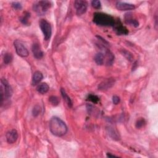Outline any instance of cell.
I'll list each match as a JSON object with an SVG mask.
<instances>
[{
  "mask_svg": "<svg viewBox=\"0 0 158 158\" xmlns=\"http://www.w3.org/2000/svg\"><path fill=\"white\" fill-rule=\"evenodd\" d=\"M49 130L56 137H62L66 134L67 127L64 122L57 117H53L49 121Z\"/></svg>",
  "mask_w": 158,
  "mask_h": 158,
  "instance_id": "obj_1",
  "label": "cell"
},
{
  "mask_svg": "<svg viewBox=\"0 0 158 158\" xmlns=\"http://www.w3.org/2000/svg\"><path fill=\"white\" fill-rule=\"evenodd\" d=\"M93 22L100 26L114 27L116 21L112 16L103 12H95L93 16Z\"/></svg>",
  "mask_w": 158,
  "mask_h": 158,
  "instance_id": "obj_2",
  "label": "cell"
},
{
  "mask_svg": "<svg viewBox=\"0 0 158 158\" xmlns=\"http://www.w3.org/2000/svg\"><path fill=\"white\" fill-rule=\"evenodd\" d=\"M1 106H2L4 99L11 98L13 92L8 82L5 79H1Z\"/></svg>",
  "mask_w": 158,
  "mask_h": 158,
  "instance_id": "obj_3",
  "label": "cell"
},
{
  "mask_svg": "<svg viewBox=\"0 0 158 158\" xmlns=\"http://www.w3.org/2000/svg\"><path fill=\"white\" fill-rule=\"evenodd\" d=\"M51 3L49 1H40L35 3L33 6V9L36 13L40 16L45 14L51 7Z\"/></svg>",
  "mask_w": 158,
  "mask_h": 158,
  "instance_id": "obj_4",
  "label": "cell"
},
{
  "mask_svg": "<svg viewBox=\"0 0 158 158\" xmlns=\"http://www.w3.org/2000/svg\"><path fill=\"white\" fill-rule=\"evenodd\" d=\"M40 27L44 35V39L48 41L51 37L52 29L50 24L45 19H41L40 22Z\"/></svg>",
  "mask_w": 158,
  "mask_h": 158,
  "instance_id": "obj_5",
  "label": "cell"
},
{
  "mask_svg": "<svg viewBox=\"0 0 158 158\" xmlns=\"http://www.w3.org/2000/svg\"><path fill=\"white\" fill-rule=\"evenodd\" d=\"M14 45L17 54L22 58H26L29 56V51L24 44L19 40H16L14 42Z\"/></svg>",
  "mask_w": 158,
  "mask_h": 158,
  "instance_id": "obj_6",
  "label": "cell"
},
{
  "mask_svg": "<svg viewBox=\"0 0 158 158\" xmlns=\"http://www.w3.org/2000/svg\"><path fill=\"white\" fill-rule=\"evenodd\" d=\"M88 4L85 1L77 0L74 2V7L76 9V13L78 16L85 14L87 10Z\"/></svg>",
  "mask_w": 158,
  "mask_h": 158,
  "instance_id": "obj_7",
  "label": "cell"
},
{
  "mask_svg": "<svg viewBox=\"0 0 158 158\" xmlns=\"http://www.w3.org/2000/svg\"><path fill=\"white\" fill-rule=\"evenodd\" d=\"M114 84H115L114 79L112 78L106 79L99 84L98 90L101 91H106L110 89L111 88H112L114 86Z\"/></svg>",
  "mask_w": 158,
  "mask_h": 158,
  "instance_id": "obj_8",
  "label": "cell"
},
{
  "mask_svg": "<svg viewBox=\"0 0 158 158\" xmlns=\"http://www.w3.org/2000/svg\"><path fill=\"white\" fill-rule=\"evenodd\" d=\"M114 29L116 33L119 35H126L129 34V31L125 27H124L122 23L119 21H116Z\"/></svg>",
  "mask_w": 158,
  "mask_h": 158,
  "instance_id": "obj_9",
  "label": "cell"
},
{
  "mask_svg": "<svg viewBox=\"0 0 158 158\" xmlns=\"http://www.w3.org/2000/svg\"><path fill=\"white\" fill-rule=\"evenodd\" d=\"M6 137L8 143L13 144L17 140L19 135L16 130L12 129L7 132V134L6 135Z\"/></svg>",
  "mask_w": 158,
  "mask_h": 158,
  "instance_id": "obj_10",
  "label": "cell"
},
{
  "mask_svg": "<svg viewBox=\"0 0 158 158\" xmlns=\"http://www.w3.org/2000/svg\"><path fill=\"white\" fill-rule=\"evenodd\" d=\"M116 8L119 10V11H130L133 10L135 8V6L134 4H130V3H127L125 2H121V1H118L116 3Z\"/></svg>",
  "mask_w": 158,
  "mask_h": 158,
  "instance_id": "obj_11",
  "label": "cell"
},
{
  "mask_svg": "<svg viewBox=\"0 0 158 158\" xmlns=\"http://www.w3.org/2000/svg\"><path fill=\"white\" fill-rule=\"evenodd\" d=\"M31 51H32L35 58L38 59L42 58V57L43 56V53L39 43H35L33 44L32 48H31Z\"/></svg>",
  "mask_w": 158,
  "mask_h": 158,
  "instance_id": "obj_12",
  "label": "cell"
},
{
  "mask_svg": "<svg viewBox=\"0 0 158 158\" xmlns=\"http://www.w3.org/2000/svg\"><path fill=\"white\" fill-rule=\"evenodd\" d=\"M125 22L130 26H134V27H138L139 26L138 21L132 17V14H127L125 16Z\"/></svg>",
  "mask_w": 158,
  "mask_h": 158,
  "instance_id": "obj_13",
  "label": "cell"
},
{
  "mask_svg": "<svg viewBox=\"0 0 158 158\" xmlns=\"http://www.w3.org/2000/svg\"><path fill=\"white\" fill-rule=\"evenodd\" d=\"M43 75L42 73L40 71H36L34 72L33 75L31 84H32L34 86L40 83V82L43 80Z\"/></svg>",
  "mask_w": 158,
  "mask_h": 158,
  "instance_id": "obj_14",
  "label": "cell"
},
{
  "mask_svg": "<svg viewBox=\"0 0 158 158\" xmlns=\"http://www.w3.org/2000/svg\"><path fill=\"white\" fill-rule=\"evenodd\" d=\"M49 87L46 83H42L36 88V90L38 91V92L42 94L46 93L49 91Z\"/></svg>",
  "mask_w": 158,
  "mask_h": 158,
  "instance_id": "obj_15",
  "label": "cell"
},
{
  "mask_svg": "<svg viewBox=\"0 0 158 158\" xmlns=\"http://www.w3.org/2000/svg\"><path fill=\"white\" fill-rule=\"evenodd\" d=\"M107 132L108 133V135L113 139V140H119L120 139V137L118 133L112 127H107Z\"/></svg>",
  "mask_w": 158,
  "mask_h": 158,
  "instance_id": "obj_16",
  "label": "cell"
},
{
  "mask_svg": "<svg viewBox=\"0 0 158 158\" xmlns=\"http://www.w3.org/2000/svg\"><path fill=\"white\" fill-rule=\"evenodd\" d=\"M106 64L107 66H111L114 61V56L107 49L106 51Z\"/></svg>",
  "mask_w": 158,
  "mask_h": 158,
  "instance_id": "obj_17",
  "label": "cell"
},
{
  "mask_svg": "<svg viewBox=\"0 0 158 158\" xmlns=\"http://www.w3.org/2000/svg\"><path fill=\"white\" fill-rule=\"evenodd\" d=\"M61 93L62 94V97L63 98V99H64V100L66 102V103H67V104L70 107H71L72 106V101L70 98V97H69L68 95H67V94L66 93L65 90L64 89V88H61Z\"/></svg>",
  "mask_w": 158,
  "mask_h": 158,
  "instance_id": "obj_18",
  "label": "cell"
},
{
  "mask_svg": "<svg viewBox=\"0 0 158 158\" xmlns=\"http://www.w3.org/2000/svg\"><path fill=\"white\" fill-rule=\"evenodd\" d=\"M94 61L98 65L102 66L103 64L104 61V55L102 53H97L94 56Z\"/></svg>",
  "mask_w": 158,
  "mask_h": 158,
  "instance_id": "obj_19",
  "label": "cell"
},
{
  "mask_svg": "<svg viewBox=\"0 0 158 158\" xmlns=\"http://www.w3.org/2000/svg\"><path fill=\"white\" fill-rule=\"evenodd\" d=\"M30 17V14H29V12H26L20 19L21 22L24 24V25H28L29 24V19Z\"/></svg>",
  "mask_w": 158,
  "mask_h": 158,
  "instance_id": "obj_20",
  "label": "cell"
},
{
  "mask_svg": "<svg viewBox=\"0 0 158 158\" xmlns=\"http://www.w3.org/2000/svg\"><path fill=\"white\" fill-rule=\"evenodd\" d=\"M12 59H13V56H12L11 53H6L4 55L3 60H4V62L6 64H9V63H11L12 62Z\"/></svg>",
  "mask_w": 158,
  "mask_h": 158,
  "instance_id": "obj_21",
  "label": "cell"
},
{
  "mask_svg": "<svg viewBox=\"0 0 158 158\" xmlns=\"http://www.w3.org/2000/svg\"><path fill=\"white\" fill-rule=\"evenodd\" d=\"M121 53L122 54L123 56H124L127 59V60L130 61H132L133 59H134V56H133L132 54L131 53H130L129 51H127V50L125 49H122L121 51Z\"/></svg>",
  "mask_w": 158,
  "mask_h": 158,
  "instance_id": "obj_22",
  "label": "cell"
},
{
  "mask_svg": "<svg viewBox=\"0 0 158 158\" xmlns=\"http://www.w3.org/2000/svg\"><path fill=\"white\" fill-rule=\"evenodd\" d=\"M49 102L53 106H58L59 103V99L57 97L51 96L49 98Z\"/></svg>",
  "mask_w": 158,
  "mask_h": 158,
  "instance_id": "obj_23",
  "label": "cell"
},
{
  "mask_svg": "<svg viewBox=\"0 0 158 158\" xmlns=\"http://www.w3.org/2000/svg\"><path fill=\"white\" fill-rule=\"evenodd\" d=\"M87 100L90 101V102L93 103H97L99 102V99L97 96L94 95V94H89L87 97Z\"/></svg>",
  "mask_w": 158,
  "mask_h": 158,
  "instance_id": "obj_24",
  "label": "cell"
},
{
  "mask_svg": "<svg viewBox=\"0 0 158 158\" xmlns=\"http://www.w3.org/2000/svg\"><path fill=\"white\" fill-rule=\"evenodd\" d=\"M145 124H146L145 120L143 118H140L137 120V121L136 122V127L137 129H140L143 127Z\"/></svg>",
  "mask_w": 158,
  "mask_h": 158,
  "instance_id": "obj_25",
  "label": "cell"
},
{
  "mask_svg": "<svg viewBox=\"0 0 158 158\" xmlns=\"http://www.w3.org/2000/svg\"><path fill=\"white\" fill-rule=\"evenodd\" d=\"M40 112V106L39 105H36L33 109V116L34 117H36L39 115V114Z\"/></svg>",
  "mask_w": 158,
  "mask_h": 158,
  "instance_id": "obj_26",
  "label": "cell"
},
{
  "mask_svg": "<svg viewBox=\"0 0 158 158\" xmlns=\"http://www.w3.org/2000/svg\"><path fill=\"white\" fill-rule=\"evenodd\" d=\"M92 5L94 9H99L101 8V6H102V4H101V2L98 1V0H94V1H92Z\"/></svg>",
  "mask_w": 158,
  "mask_h": 158,
  "instance_id": "obj_27",
  "label": "cell"
},
{
  "mask_svg": "<svg viewBox=\"0 0 158 158\" xmlns=\"http://www.w3.org/2000/svg\"><path fill=\"white\" fill-rule=\"evenodd\" d=\"M12 8H13L14 9L16 10H21L22 8V4L18 2H14L12 3Z\"/></svg>",
  "mask_w": 158,
  "mask_h": 158,
  "instance_id": "obj_28",
  "label": "cell"
},
{
  "mask_svg": "<svg viewBox=\"0 0 158 158\" xmlns=\"http://www.w3.org/2000/svg\"><path fill=\"white\" fill-rule=\"evenodd\" d=\"M120 101H121V99H120V98L118 96H116V95L113 96V97H112V102H113L114 104H118L120 103Z\"/></svg>",
  "mask_w": 158,
  "mask_h": 158,
  "instance_id": "obj_29",
  "label": "cell"
},
{
  "mask_svg": "<svg viewBox=\"0 0 158 158\" xmlns=\"http://www.w3.org/2000/svg\"><path fill=\"white\" fill-rule=\"evenodd\" d=\"M107 157H117L116 156H115V155H112V154H110V153H107Z\"/></svg>",
  "mask_w": 158,
  "mask_h": 158,
  "instance_id": "obj_30",
  "label": "cell"
}]
</instances>
